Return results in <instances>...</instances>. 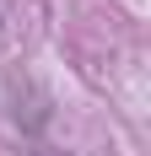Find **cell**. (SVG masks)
Here are the masks:
<instances>
[{
  "label": "cell",
  "mask_w": 151,
  "mask_h": 156,
  "mask_svg": "<svg viewBox=\"0 0 151 156\" xmlns=\"http://www.w3.org/2000/svg\"><path fill=\"white\" fill-rule=\"evenodd\" d=\"M32 156H70V151H60V145H32Z\"/></svg>",
  "instance_id": "cell-1"
}]
</instances>
